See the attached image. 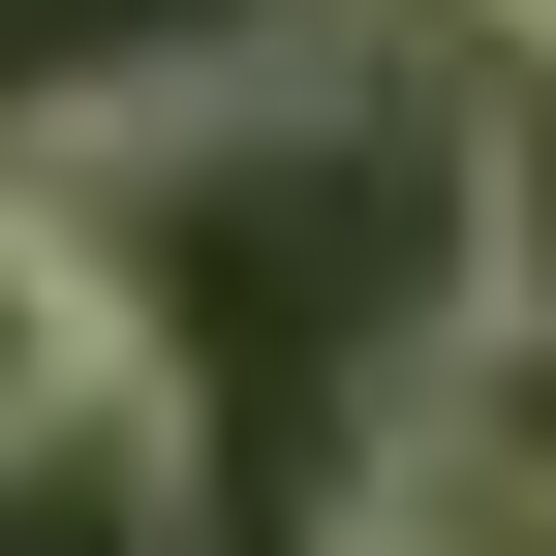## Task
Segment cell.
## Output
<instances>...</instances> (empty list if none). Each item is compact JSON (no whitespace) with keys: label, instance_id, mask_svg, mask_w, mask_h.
I'll list each match as a JSON object with an SVG mask.
<instances>
[{"label":"cell","instance_id":"obj_2","mask_svg":"<svg viewBox=\"0 0 556 556\" xmlns=\"http://www.w3.org/2000/svg\"><path fill=\"white\" fill-rule=\"evenodd\" d=\"M0 464H155V340H124L93 217L0 155Z\"/></svg>","mask_w":556,"mask_h":556},{"label":"cell","instance_id":"obj_3","mask_svg":"<svg viewBox=\"0 0 556 556\" xmlns=\"http://www.w3.org/2000/svg\"><path fill=\"white\" fill-rule=\"evenodd\" d=\"M464 278H495V340H556V62L464 93Z\"/></svg>","mask_w":556,"mask_h":556},{"label":"cell","instance_id":"obj_4","mask_svg":"<svg viewBox=\"0 0 556 556\" xmlns=\"http://www.w3.org/2000/svg\"><path fill=\"white\" fill-rule=\"evenodd\" d=\"M464 31H495V62H556V0H464Z\"/></svg>","mask_w":556,"mask_h":556},{"label":"cell","instance_id":"obj_6","mask_svg":"<svg viewBox=\"0 0 556 556\" xmlns=\"http://www.w3.org/2000/svg\"><path fill=\"white\" fill-rule=\"evenodd\" d=\"M495 556H556V526H495Z\"/></svg>","mask_w":556,"mask_h":556},{"label":"cell","instance_id":"obj_5","mask_svg":"<svg viewBox=\"0 0 556 556\" xmlns=\"http://www.w3.org/2000/svg\"><path fill=\"white\" fill-rule=\"evenodd\" d=\"M309 31H371V0H309Z\"/></svg>","mask_w":556,"mask_h":556},{"label":"cell","instance_id":"obj_1","mask_svg":"<svg viewBox=\"0 0 556 556\" xmlns=\"http://www.w3.org/2000/svg\"><path fill=\"white\" fill-rule=\"evenodd\" d=\"M93 155H31L93 217L124 340H155V495L186 556H371L464 433V124L402 93H62Z\"/></svg>","mask_w":556,"mask_h":556}]
</instances>
